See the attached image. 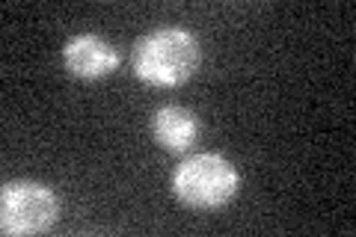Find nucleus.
<instances>
[{"label":"nucleus","mask_w":356,"mask_h":237,"mask_svg":"<svg viewBox=\"0 0 356 237\" xmlns=\"http://www.w3.org/2000/svg\"><path fill=\"white\" fill-rule=\"evenodd\" d=\"M202 60L199 39L184 27H158L134 44V72L152 86H181Z\"/></svg>","instance_id":"obj_1"},{"label":"nucleus","mask_w":356,"mask_h":237,"mask_svg":"<svg viewBox=\"0 0 356 237\" xmlns=\"http://www.w3.org/2000/svg\"><path fill=\"white\" fill-rule=\"evenodd\" d=\"M238 184H241L238 169L217 152H202V154L187 157L172 172L175 199L181 205L199 208V211L222 208L226 202L235 199Z\"/></svg>","instance_id":"obj_2"},{"label":"nucleus","mask_w":356,"mask_h":237,"mask_svg":"<svg viewBox=\"0 0 356 237\" xmlns=\"http://www.w3.org/2000/svg\"><path fill=\"white\" fill-rule=\"evenodd\" d=\"M60 217V199L48 184L9 181L0 193V231L3 234H39L48 231Z\"/></svg>","instance_id":"obj_3"},{"label":"nucleus","mask_w":356,"mask_h":237,"mask_svg":"<svg viewBox=\"0 0 356 237\" xmlns=\"http://www.w3.org/2000/svg\"><path fill=\"white\" fill-rule=\"evenodd\" d=\"M63 65L72 77L81 81H98L116 72L119 51L98 33H77L65 42L63 48Z\"/></svg>","instance_id":"obj_4"},{"label":"nucleus","mask_w":356,"mask_h":237,"mask_svg":"<svg viewBox=\"0 0 356 237\" xmlns=\"http://www.w3.org/2000/svg\"><path fill=\"white\" fill-rule=\"evenodd\" d=\"M152 133L166 152H187L199 137V122L187 107L163 104L152 116Z\"/></svg>","instance_id":"obj_5"}]
</instances>
